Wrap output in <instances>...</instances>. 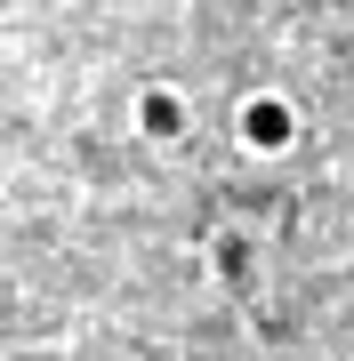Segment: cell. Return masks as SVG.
<instances>
[{"instance_id": "6da1fadb", "label": "cell", "mask_w": 354, "mask_h": 361, "mask_svg": "<svg viewBox=\"0 0 354 361\" xmlns=\"http://www.w3.org/2000/svg\"><path fill=\"white\" fill-rule=\"evenodd\" d=\"M298 137H306V113H298V97H282V89H249L234 104V145L249 161H290L298 153Z\"/></svg>"}, {"instance_id": "7a4b0ae2", "label": "cell", "mask_w": 354, "mask_h": 361, "mask_svg": "<svg viewBox=\"0 0 354 361\" xmlns=\"http://www.w3.org/2000/svg\"><path fill=\"white\" fill-rule=\"evenodd\" d=\"M129 129L153 145V153H170V145H185V137H194V104H185V89H177V80H145V89L129 97Z\"/></svg>"}, {"instance_id": "3957f363", "label": "cell", "mask_w": 354, "mask_h": 361, "mask_svg": "<svg viewBox=\"0 0 354 361\" xmlns=\"http://www.w3.org/2000/svg\"><path fill=\"white\" fill-rule=\"evenodd\" d=\"M210 273H218L225 289H249V281H258V241H249V233H234V225L210 233Z\"/></svg>"}]
</instances>
